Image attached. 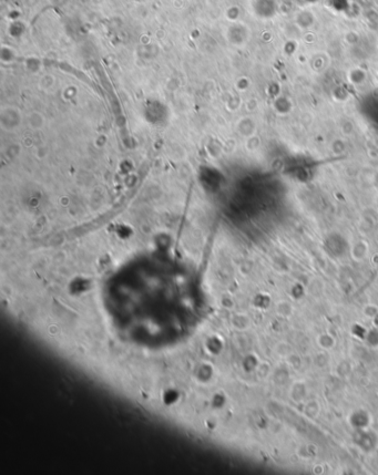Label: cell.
<instances>
[{"mask_svg": "<svg viewBox=\"0 0 378 475\" xmlns=\"http://www.w3.org/2000/svg\"><path fill=\"white\" fill-rule=\"evenodd\" d=\"M122 272L104 294L107 318L119 337L137 347L164 349L191 337L204 304L183 276L166 267Z\"/></svg>", "mask_w": 378, "mask_h": 475, "instance_id": "cell-1", "label": "cell"}]
</instances>
